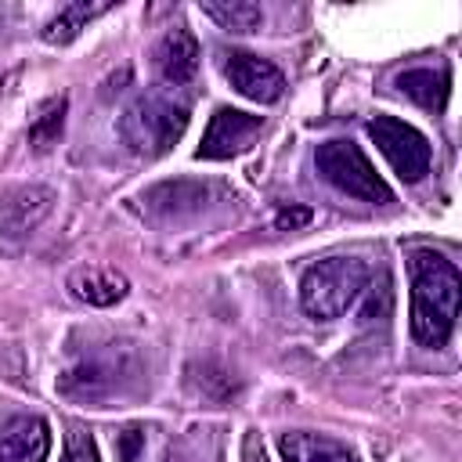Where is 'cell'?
Instances as JSON below:
<instances>
[{"label": "cell", "instance_id": "obj_1", "mask_svg": "<svg viewBox=\"0 0 462 462\" xmlns=\"http://www.w3.org/2000/svg\"><path fill=\"white\" fill-rule=\"evenodd\" d=\"M458 296H462L458 267L433 249H415L411 253V336L422 346L437 350L451 339L455 318H458Z\"/></svg>", "mask_w": 462, "mask_h": 462}, {"label": "cell", "instance_id": "obj_2", "mask_svg": "<svg viewBox=\"0 0 462 462\" xmlns=\"http://www.w3.org/2000/svg\"><path fill=\"white\" fill-rule=\"evenodd\" d=\"M372 282V271L357 256H325L310 263L300 278V303L310 318H339L346 314L361 296L365 285Z\"/></svg>", "mask_w": 462, "mask_h": 462}, {"label": "cell", "instance_id": "obj_3", "mask_svg": "<svg viewBox=\"0 0 462 462\" xmlns=\"http://www.w3.org/2000/svg\"><path fill=\"white\" fill-rule=\"evenodd\" d=\"M188 130V105L173 94H141L119 119V137L134 155H166Z\"/></svg>", "mask_w": 462, "mask_h": 462}, {"label": "cell", "instance_id": "obj_4", "mask_svg": "<svg viewBox=\"0 0 462 462\" xmlns=\"http://www.w3.org/2000/svg\"><path fill=\"white\" fill-rule=\"evenodd\" d=\"M314 162H318V173L336 191H343L350 199H361V202H372V206L393 202L390 184L375 173V166L368 162V155L354 141H325L314 152Z\"/></svg>", "mask_w": 462, "mask_h": 462}, {"label": "cell", "instance_id": "obj_5", "mask_svg": "<svg viewBox=\"0 0 462 462\" xmlns=\"http://www.w3.org/2000/svg\"><path fill=\"white\" fill-rule=\"evenodd\" d=\"M368 137L375 141V148L386 155V162L393 166V173L401 180L415 184L430 173V159H433L430 141L411 123H404L397 116H372L368 119Z\"/></svg>", "mask_w": 462, "mask_h": 462}, {"label": "cell", "instance_id": "obj_6", "mask_svg": "<svg viewBox=\"0 0 462 462\" xmlns=\"http://www.w3.org/2000/svg\"><path fill=\"white\" fill-rule=\"evenodd\" d=\"M220 72H224V79H227L242 97H249V101H256V105H271V101H278L282 90H285V76H282L267 58H260V54H253V51H238V47L220 51Z\"/></svg>", "mask_w": 462, "mask_h": 462}, {"label": "cell", "instance_id": "obj_7", "mask_svg": "<svg viewBox=\"0 0 462 462\" xmlns=\"http://www.w3.org/2000/svg\"><path fill=\"white\" fill-rule=\"evenodd\" d=\"M144 209L159 220L199 217L209 202H224V188L213 180H159L141 195Z\"/></svg>", "mask_w": 462, "mask_h": 462}, {"label": "cell", "instance_id": "obj_8", "mask_svg": "<svg viewBox=\"0 0 462 462\" xmlns=\"http://www.w3.org/2000/svg\"><path fill=\"white\" fill-rule=\"evenodd\" d=\"M263 130V119L260 116H249V112H238V108H217L209 116V126L202 134V144H199V159H231L238 152H245L253 144V137Z\"/></svg>", "mask_w": 462, "mask_h": 462}, {"label": "cell", "instance_id": "obj_9", "mask_svg": "<svg viewBox=\"0 0 462 462\" xmlns=\"http://www.w3.org/2000/svg\"><path fill=\"white\" fill-rule=\"evenodd\" d=\"M54 191L43 184H11L0 188V238H25L51 213Z\"/></svg>", "mask_w": 462, "mask_h": 462}, {"label": "cell", "instance_id": "obj_10", "mask_svg": "<svg viewBox=\"0 0 462 462\" xmlns=\"http://www.w3.org/2000/svg\"><path fill=\"white\" fill-rule=\"evenodd\" d=\"M199 40L188 25H173L159 36V43L152 47V65H155V76L170 87H184L195 79L199 72Z\"/></svg>", "mask_w": 462, "mask_h": 462}, {"label": "cell", "instance_id": "obj_11", "mask_svg": "<svg viewBox=\"0 0 462 462\" xmlns=\"http://www.w3.org/2000/svg\"><path fill=\"white\" fill-rule=\"evenodd\" d=\"M51 426L40 415H11L0 422V462H47Z\"/></svg>", "mask_w": 462, "mask_h": 462}, {"label": "cell", "instance_id": "obj_12", "mask_svg": "<svg viewBox=\"0 0 462 462\" xmlns=\"http://www.w3.org/2000/svg\"><path fill=\"white\" fill-rule=\"evenodd\" d=\"M119 372H123L119 357L116 361L112 357H83L79 365H72L61 375V393H69L76 401H90V404L108 401L112 393H119V379H123Z\"/></svg>", "mask_w": 462, "mask_h": 462}, {"label": "cell", "instance_id": "obj_13", "mask_svg": "<svg viewBox=\"0 0 462 462\" xmlns=\"http://www.w3.org/2000/svg\"><path fill=\"white\" fill-rule=\"evenodd\" d=\"M393 87L404 94V97H411L415 105H422V108H430V112H444L448 108V94H451V72L448 69H430V65H422V69H408V72H401L397 79H393Z\"/></svg>", "mask_w": 462, "mask_h": 462}, {"label": "cell", "instance_id": "obj_14", "mask_svg": "<svg viewBox=\"0 0 462 462\" xmlns=\"http://www.w3.org/2000/svg\"><path fill=\"white\" fill-rule=\"evenodd\" d=\"M69 292H72L76 300L90 303V307H112V303H119V300L130 292V285H126V278H123L119 271H112V267H79V271H72V278H69Z\"/></svg>", "mask_w": 462, "mask_h": 462}, {"label": "cell", "instance_id": "obj_15", "mask_svg": "<svg viewBox=\"0 0 462 462\" xmlns=\"http://www.w3.org/2000/svg\"><path fill=\"white\" fill-rule=\"evenodd\" d=\"M278 455L282 462H357V455L346 444L318 433H282Z\"/></svg>", "mask_w": 462, "mask_h": 462}, {"label": "cell", "instance_id": "obj_16", "mask_svg": "<svg viewBox=\"0 0 462 462\" xmlns=\"http://www.w3.org/2000/svg\"><path fill=\"white\" fill-rule=\"evenodd\" d=\"M112 4L108 0H72V4H65L47 25H43V40L47 43H54V47H61V43H72L97 14H105Z\"/></svg>", "mask_w": 462, "mask_h": 462}, {"label": "cell", "instance_id": "obj_17", "mask_svg": "<svg viewBox=\"0 0 462 462\" xmlns=\"http://www.w3.org/2000/svg\"><path fill=\"white\" fill-rule=\"evenodd\" d=\"M202 14L213 18L227 32H253L263 22L260 4H249V0H206L202 4Z\"/></svg>", "mask_w": 462, "mask_h": 462}, {"label": "cell", "instance_id": "obj_18", "mask_svg": "<svg viewBox=\"0 0 462 462\" xmlns=\"http://www.w3.org/2000/svg\"><path fill=\"white\" fill-rule=\"evenodd\" d=\"M65 108H69L65 97H51V101L40 105V112H36L32 123H29V144H32L36 152H47L51 144H58L61 126H65Z\"/></svg>", "mask_w": 462, "mask_h": 462}, {"label": "cell", "instance_id": "obj_19", "mask_svg": "<svg viewBox=\"0 0 462 462\" xmlns=\"http://www.w3.org/2000/svg\"><path fill=\"white\" fill-rule=\"evenodd\" d=\"M365 292H368V303H365V310H361V314H365L368 321H372V318H383V314L390 310V300H393V292H390V274L383 271V274H379V285H375V282H368V285H365Z\"/></svg>", "mask_w": 462, "mask_h": 462}, {"label": "cell", "instance_id": "obj_20", "mask_svg": "<svg viewBox=\"0 0 462 462\" xmlns=\"http://www.w3.org/2000/svg\"><path fill=\"white\" fill-rule=\"evenodd\" d=\"M61 462H97V444L83 430H69L65 437V458Z\"/></svg>", "mask_w": 462, "mask_h": 462}, {"label": "cell", "instance_id": "obj_21", "mask_svg": "<svg viewBox=\"0 0 462 462\" xmlns=\"http://www.w3.org/2000/svg\"><path fill=\"white\" fill-rule=\"evenodd\" d=\"M141 444H144V433H141L137 426L123 430V433H119V455H123V462H137V451H141Z\"/></svg>", "mask_w": 462, "mask_h": 462}, {"label": "cell", "instance_id": "obj_22", "mask_svg": "<svg viewBox=\"0 0 462 462\" xmlns=\"http://www.w3.org/2000/svg\"><path fill=\"white\" fill-rule=\"evenodd\" d=\"M307 220H310V209H282L274 224L285 231V227H296V224H307Z\"/></svg>", "mask_w": 462, "mask_h": 462}, {"label": "cell", "instance_id": "obj_23", "mask_svg": "<svg viewBox=\"0 0 462 462\" xmlns=\"http://www.w3.org/2000/svg\"><path fill=\"white\" fill-rule=\"evenodd\" d=\"M0 87H4V79H0Z\"/></svg>", "mask_w": 462, "mask_h": 462}]
</instances>
